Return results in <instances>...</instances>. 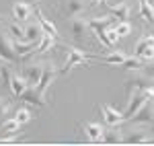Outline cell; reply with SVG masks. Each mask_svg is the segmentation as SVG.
<instances>
[{"mask_svg": "<svg viewBox=\"0 0 154 146\" xmlns=\"http://www.w3.org/2000/svg\"><path fill=\"white\" fill-rule=\"evenodd\" d=\"M111 25H115V17H113V14H107V17H93V19H88V27H91V31L95 33L97 39H99L107 49H113V45H111L109 39H107V27H111Z\"/></svg>", "mask_w": 154, "mask_h": 146, "instance_id": "obj_1", "label": "cell"}, {"mask_svg": "<svg viewBox=\"0 0 154 146\" xmlns=\"http://www.w3.org/2000/svg\"><path fill=\"white\" fill-rule=\"evenodd\" d=\"M88 58H95L93 54H88V51H84L80 48H74V45H68V58L64 62V66L60 68V74H68L76 66V64H84L86 68H88Z\"/></svg>", "mask_w": 154, "mask_h": 146, "instance_id": "obj_2", "label": "cell"}, {"mask_svg": "<svg viewBox=\"0 0 154 146\" xmlns=\"http://www.w3.org/2000/svg\"><path fill=\"white\" fill-rule=\"evenodd\" d=\"M152 85H154V80L150 76H146L144 72H138V70H136V74L125 80V97H128V101H130L138 91H144V89H148V86H152Z\"/></svg>", "mask_w": 154, "mask_h": 146, "instance_id": "obj_3", "label": "cell"}, {"mask_svg": "<svg viewBox=\"0 0 154 146\" xmlns=\"http://www.w3.org/2000/svg\"><path fill=\"white\" fill-rule=\"evenodd\" d=\"M134 54L138 56V58H142L144 62H152L154 60V35H144L138 43H136V48H134Z\"/></svg>", "mask_w": 154, "mask_h": 146, "instance_id": "obj_4", "label": "cell"}, {"mask_svg": "<svg viewBox=\"0 0 154 146\" xmlns=\"http://www.w3.org/2000/svg\"><path fill=\"white\" fill-rule=\"evenodd\" d=\"M60 74L58 66L54 64V62H45V66H43V74H41V78H39V85H37V91L41 93V95H45L48 93V89L54 85V80H56V76Z\"/></svg>", "mask_w": 154, "mask_h": 146, "instance_id": "obj_5", "label": "cell"}, {"mask_svg": "<svg viewBox=\"0 0 154 146\" xmlns=\"http://www.w3.org/2000/svg\"><path fill=\"white\" fill-rule=\"evenodd\" d=\"M152 117H154V101H146L128 122H131L134 126H150Z\"/></svg>", "mask_w": 154, "mask_h": 146, "instance_id": "obj_6", "label": "cell"}, {"mask_svg": "<svg viewBox=\"0 0 154 146\" xmlns=\"http://www.w3.org/2000/svg\"><path fill=\"white\" fill-rule=\"evenodd\" d=\"M123 142H125V144H148V142H154V138L150 136L148 130H144V128H134V130H130L128 134L123 136Z\"/></svg>", "mask_w": 154, "mask_h": 146, "instance_id": "obj_7", "label": "cell"}, {"mask_svg": "<svg viewBox=\"0 0 154 146\" xmlns=\"http://www.w3.org/2000/svg\"><path fill=\"white\" fill-rule=\"evenodd\" d=\"M17 51H14V41L11 39V35H0V60L4 62H17Z\"/></svg>", "mask_w": 154, "mask_h": 146, "instance_id": "obj_8", "label": "cell"}, {"mask_svg": "<svg viewBox=\"0 0 154 146\" xmlns=\"http://www.w3.org/2000/svg\"><path fill=\"white\" fill-rule=\"evenodd\" d=\"M99 111L103 113V120L107 126H121L125 122V115L121 111H117L113 105H99Z\"/></svg>", "mask_w": 154, "mask_h": 146, "instance_id": "obj_9", "label": "cell"}, {"mask_svg": "<svg viewBox=\"0 0 154 146\" xmlns=\"http://www.w3.org/2000/svg\"><path fill=\"white\" fill-rule=\"evenodd\" d=\"M82 130L84 134H86V142H93V144H99V142H103V136H105V130H103V126L101 123H82Z\"/></svg>", "mask_w": 154, "mask_h": 146, "instance_id": "obj_10", "label": "cell"}, {"mask_svg": "<svg viewBox=\"0 0 154 146\" xmlns=\"http://www.w3.org/2000/svg\"><path fill=\"white\" fill-rule=\"evenodd\" d=\"M31 12H33V6L29 4V2H25V0H17V2H12V17H14V21H27L29 17H31Z\"/></svg>", "mask_w": 154, "mask_h": 146, "instance_id": "obj_11", "label": "cell"}, {"mask_svg": "<svg viewBox=\"0 0 154 146\" xmlns=\"http://www.w3.org/2000/svg\"><path fill=\"white\" fill-rule=\"evenodd\" d=\"M29 80H27V76H23V74H12V78H11V85H8V89L12 91V95L14 97H23V93L29 89Z\"/></svg>", "mask_w": 154, "mask_h": 146, "instance_id": "obj_12", "label": "cell"}, {"mask_svg": "<svg viewBox=\"0 0 154 146\" xmlns=\"http://www.w3.org/2000/svg\"><path fill=\"white\" fill-rule=\"evenodd\" d=\"M107 8H109V12L117 19V21H128L130 19V12H131V8H130V4L128 2H117V4H111V2H107L105 4Z\"/></svg>", "mask_w": 154, "mask_h": 146, "instance_id": "obj_13", "label": "cell"}, {"mask_svg": "<svg viewBox=\"0 0 154 146\" xmlns=\"http://www.w3.org/2000/svg\"><path fill=\"white\" fill-rule=\"evenodd\" d=\"M21 99H23L25 103H29V105H35V107H43V105H45V95H41V93L37 91V86H29L23 93Z\"/></svg>", "mask_w": 154, "mask_h": 146, "instance_id": "obj_14", "label": "cell"}, {"mask_svg": "<svg viewBox=\"0 0 154 146\" xmlns=\"http://www.w3.org/2000/svg\"><path fill=\"white\" fill-rule=\"evenodd\" d=\"M146 101H148V99H146V95H144L142 91H138V93H136V95H134V97H131L130 101H128V109L123 111V115H125V122H128V120H130L131 115H134L136 111H138L140 107H142V105L146 103Z\"/></svg>", "mask_w": 154, "mask_h": 146, "instance_id": "obj_15", "label": "cell"}, {"mask_svg": "<svg viewBox=\"0 0 154 146\" xmlns=\"http://www.w3.org/2000/svg\"><path fill=\"white\" fill-rule=\"evenodd\" d=\"M125 58H128V54L123 51V49H109V54H105V56H101L99 60L105 62V64H109V66H121L123 62H125Z\"/></svg>", "mask_w": 154, "mask_h": 146, "instance_id": "obj_16", "label": "cell"}, {"mask_svg": "<svg viewBox=\"0 0 154 146\" xmlns=\"http://www.w3.org/2000/svg\"><path fill=\"white\" fill-rule=\"evenodd\" d=\"M84 11V0H64V6H62V12L66 17H78L80 12Z\"/></svg>", "mask_w": 154, "mask_h": 146, "instance_id": "obj_17", "label": "cell"}, {"mask_svg": "<svg viewBox=\"0 0 154 146\" xmlns=\"http://www.w3.org/2000/svg\"><path fill=\"white\" fill-rule=\"evenodd\" d=\"M70 27H72V35L76 37V39H84L86 37V33L91 31V27H88V21L86 19H72V23H70Z\"/></svg>", "mask_w": 154, "mask_h": 146, "instance_id": "obj_18", "label": "cell"}, {"mask_svg": "<svg viewBox=\"0 0 154 146\" xmlns=\"http://www.w3.org/2000/svg\"><path fill=\"white\" fill-rule=\"evenodd\" d=\"M43 66L45 64H41V62H37V64H31L29 68H27V80H29V85L31 86H37L39 85V78H41V74H43Z\"/></svg>", "mask_w": 154, "mask_h": 146, "instance_id": "obj_19", "label": "cell"}, {"mask_svg": "<svg viewBox=\"0 0 154 146\" xmlns=\"http://www.w3.org/2000/svg\"><path fill=\"white\" fill-rule=\"evenodd\" d=\"M43 27L41 23H31L25 27V41H41V37H43Z\"/></svg>", "mask_w": 154, "mask_h": 146, "instance_id": "obj_20", "label": "cell"}, {"mask_svg": "<svg viewBox=\"0 0 154 146\" xmlns=\"http://www.w3.org/2000/svg\"><path fill=\"white\" fill-rule=\"evenodd\" d=\"M35 14H37V19H39V23H41V27H43V31H45V33H51L54 37L60 35V31H58V27L54 25V21H51V19H48V17L41 12V8H39V6H35Z\"/></svg>", "mask_w": 154, "mask_h": 146, "instance_id": "obj_21", "label": "cell"}, {"mask_svg": "<svg viewBox=\"0 0 154 146\" xmlns=\"http://www.w3.org/2000/svg\"><path fill=\"white\" fill-rule=\"evenodd\" d=\"M140 2V17L144 19V23L154 25V4L150 0H138Z\"/></svg>", "mask_w": 154, "mask_h": 146, "instance_id": "obj_22", "label": "cell"}, {"mask_svg": "<svg viewBox=\"0 0 154 146\" xmlns=\"http://www.w3.org/2000/svg\"><path fill=\"white\" fill-rule=\"evenodd\" d=\"M39 41H25V39H14V51L17 56H29L37 48Z\"/></svg>", "mask_w": 154, "mask_h": 146, "instance_id": "obj_23", "label": "cell"}, {"mask_svg": "<svg viewBox=\"0 0 154 146\" xmlns=\"http://www.w3.org/2000/svg\"><path fill=\"white\" fill-rule=\"evenodd\" d=\"M21 126L23 123L19 122L17 117H8L6 122H2V126H0V134H19Z\"/></svg>", "mask_w": 154, "mask_h": 146, "instance_id": "obj_24", "label": "cell"}, {"mask_svg": "<svg viewBox=\"0 0 154 146\" xmlns=\"http://www.w3.org/2000/svg\"><path fill=\"white\" fill-rule=\"evenodd\" d=\"M103 142L105 144H119V142H123V136L119 132V126H111V130H105Z\"/></svg>", "mask_w": 154, "mask_h": 146, "instance_id": "obj_25", "label": "cell"}, {"mask_svg": "<svg viewBox=\"0 0 154 146\" xmlns=\"http://www.w3.org/2000/svg\"><path fill=\"white\" fill-rule=\"evenodd\" d=\"M121 68H123V70H130V72L142 70V68H144V60H142V58H138L136 54H134V56H128L125 62L121 64Z\"/></svg>", "mask_w": 154, "mask_h": 146, "instance_id": "obj_26", "label": "cell"}, {"mask_svg": "<svg viewBox=\"0 0 154 146\" xmlns=\"http://www.w3.org/2000/svg\"><path fill=\"white\" fill-rule=\"evenodd\" d=\"M54 39H56V37L51 35V33H43V37H41V41H39V48H37L35 54H45V51H49V49L54 48Z\"/></svg>", "mask_w": 154, "mask_h": 146, "instance_id": "obj_27", "label": "cell"}, {"mask_svg": "<svg viewBox=\"0 0 154 146\" xmlns=\"http://www.w3.org/2000/svg\"><path fill=\"white\" fill-rule=\"evenodd\" d=\"M8 33H11L14 39H25V29L19 25V21H14V23L8 25Z\"/></svg>", "mask_w": 154, "mask_h": 146, "instance_id": "obj_28", "label": "cell"}, {"mask_svg": "<svg viewBox=\"0 0 154 146\" xmlns=\"http://www.w3.org/2000/svg\"><path fill=\"white\" fill-rule=\"evenodd\" d=\"M115 31H117L119 37H128L131 33V23L130 21H119V23L115 25Z\"/></svg>", "mask_w": 154, "mask_h": 146, "instance_id": "obj_29", "label": "cell"}, {"mask_svg": "<svg viewBox=\"0 0 154 146\" xmlns=\"http://www.w3.org/2000/svg\"><path fill=\"white\" fill-rule=\"evenodd\" d=\"M14 117H17L21 123H29V122H31V117H33V113L27 109V107H21V109H17Z\"/></svg>", "mask_w": 154, "mask_h": 146, "instance_id": "obj_30", "label": "cell"}, {"mask_svg": "<svg viewBox=\"0 0 154 146\" xmlns=\"http://www.w3.org/2000/svg\"><path fill=\"white\" fill-rule=\"evenodd\" d=\"M8 109H11V101L0 97V117H4V115L8 113Z\"/></svg>", "mask_w": 154, "mask_h": 146, "instance_id": "obj_31", "label": "cell"}, {"mask_svg": "<svg viewBox=\"0 0 154 146\" xmlns=\"http://www.w3.org/2000/svg\"><path fill=\"white\" fill-rule=\"evenodd\" d=\"M19 140V134L14 136H0V144H12V142H17Z\"/></svg>", "mask_w": 154, "mask_h": 146, "instance_id": "obj_32", "label": "cell"}, {"mask_svg": "<svg viewBox=\"0 0 154 146\" xmlns=\"http://www.w3.org/2000/svg\"><path fill=\"white\" fill-rule=\"evenodd\" d=\"M142 72L146 74V76H150V78L154 80V66H144V70H142Z\"/></svg>", "mask_w": 154, "mask_h": 146, "instance_id": "obj_33", "label": "cell"}, {"mask_svg": "<svg viewBox=\"0 0 154 146\" xmlns=\"http://www.w3.org/2000/svg\"><path fill=\"white\" fill-rule=\"evenodd\" d=\"M95 2H101V4H107L109 0H95Z\"/></svg>", "mask_w": 154, "mask_h": 146, "instance_id": "obj_34", "label": "cell"}, {"mask_svg": "<svg viewBox=\"0 0 154 146\" xmlns=\"http://www.w3.org/2000/svg\"><path fill=\"white\" fill-rule=\"evenodd\" d=\"M150 126H152V134H154V117H152V123H150Z\"/></svg>", "mask_w": 154, "mask_h": 146, "instance_id": "obj_35", "label": "cell"}, {"mask_svg": "<svg viewBox=\"0 0 154 146\" xmlns=\"http://www.w3.org/2000/svg\"><path fill=\"white\" fill-rule=\"evenodd\" d=\"M0 80H2V72H0Z\"/></svg>", "mask_w": 154, "mask_h": 146, "instance_id": "obj_36", "label": "cell"}, {"mask_svg": "<svg viewBox=\"0 0 154 146\" xmlns=\"http://www.w3.org/2000/svg\"><path fill=\"white\" fill-rule=\"evenodd\" d=\"M152 35H154V31H152Z\"/></svg>", "mask_w": 154, "mask_h": 146, "instance_id": "obj_37", "label": "cell"}, {"mask_svg": "<svg viewBox=\"0 0 154 146\" xmlns=\"http://www.w3.org/2000/svg\"><path fill=\"white\" fill-rule=\"evenodd\" d=\"M152 62H154V60H152Z\"/></svg>", "mask_w": 154, "mask_h": 146, "instance_id": "obj_38", "label": "cell"}]
</instances>
